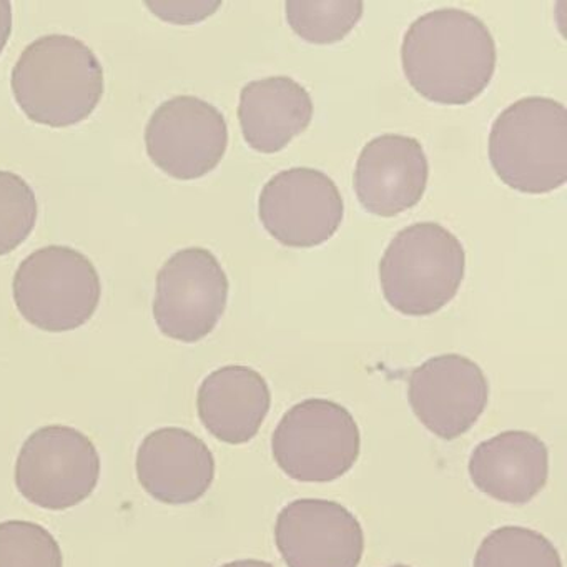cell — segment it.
Segmentation results:
<instances>
[{
    "instance_id": "obj_6",
    "label": "cell",
    "mask_w": 567,
    "mask_h": 567,
    "mask_svg": "<svg viewBox=\"0 0 567 567\" xmlns=\"http://www.w3.org/2000/svg\"><path fill=\"white\" fill-rule=\"evenodd\" d=\"M360 450V430L353 414L323 398L295 404L271 436L275 463L301 483L340 480L354 466Z\"/></svg>"
},
{
    "instance_id": "obj_7",
    "label": "cell",
    "mask_w": 567,
    "mask_h": 567,
    "mask_svg": "<svg viewBox=\"0 0 567 567\" xmlns=\"http://www.w3.org/2000/svg\"><path fill=\"white\" fill-rule=\"evenodd\" d=\"M101 480V456L91 437L65 424L34 431L16 463V486L35 506L65 511L87 499Z\"/></svg>"
},
{
    "instance_id": "obj_11",
    "label": "cell",
    "mask_w": 567,
    "mask_h": 567,
    "mask_svg": "<svg viewBox=\"0 0 567 567\" xmlns=\"http://www.w3.org/2000/svg\"><path fill=\"white\" fill-rule=\"evenodd\" d=\"M408 398L417 420L441 440L451 441L480 420L489 400V383L470 358L440 354L411 371Z\"/></svg>"
},
{
    "instance_id": "obj_8",
    "label": "cell",
    "mask_w": 567,
    "mask_h": 567,
    "mask_svg": "<svg viewBox=\"0 0 567 567\" xmlns=\"http://www.w3.org/2000/svg\"><path fill=\"white\" fill-rule=\"evenodd\" d=\"M228 278L212 251L190 247L157 274L154 318L165 337L195 343L217 327L228 300Z\"/></svg>"
},
{
    "instance_id": "obj_1",
    "label": "cell",
    "mask_w": 567,
    "mask_h": 567,
    "mask_svg": "<svg viewBox=\"0 0 567 567\" xmlns=\"http://www.w3.org/2000/svg\"><path fill=\"white\" fill-rule=\"evenodd\" d=\"M496 61V42L486 24L454 8L417 18L401 45L411 87L443 105H466L480 97L493 79Z\"/></svg>"
},
{
    "instance_id": "obj_17",
    "label": "cell",
    "mask_w": 567,
    "mask_h": 567,
    "mask_svg": "<svg viewBox=\"0 0 567 567\" xmlns=\"http://www.w3.org/2000/svg\"><path fill=\"white\" fill-rule=\"evenodd\" d=\"M313 102L290 78H268L241 89L238 121L245 142L261 154L284 151L310 127Z\"/></svg>"
},
{
    "instance_id": "obj_13",
    "label": "cell",
    "mask_w": 567,
    "mask_h": 567,
    "mask_svg": "<svg viewBox=\"0 0 567 567\" xmlns=\"http://www.w3.org/2000/svg\"><path fill=\"white\" fill-rule=\"evenodd\" d=\"M430 164L420 142L386 134L364 145L354 168L358 200L370 214L394 217L420 204Z\"/></svg>"
},
{
    "instance_id": "obj_20",
    "label": "cell",
    "mask_w": 567,
    "mask_h": 567,
    "mask_svg": "<svg viewBox=\"0 0 567 567\" xmlns=\"http://www.w3.org/2000/svg\"><path fill=\"white\" fill-rule=\"evenodd\" d=\"M0 567H64L55 537L31 520L0 523Z\"/></svg>"
},
{
    "instance_id": "obj_4",
    "label": "cell",
    "mask_w": 567,
    "mask_h": 567,
    "mask_svg": "<svg viewBox=\"0 0 567 567\" xmlns=\"http://www.w3.org/2000/svg\"><path fill=\"white\" fill-rule=\"evenodd\" d=\"M466 254L446 228L421 221L401 230L380 261L384 300L408 317H427L446 307L463 284Z\"/></svg>"
},
{
    "instance_id": "obj_12",
    "label": "cell",
    "mask_w": 567,
    "mask_h": 567,
    "mask_svg": "<svg viewBox=\"0 0 567 567\" xmlns=\"http://www.w3.org/2000/svg\"><path fill=\"white\" fill-rule=\"evenodd\" d=\"M275 543L288 567H358L364 553L360 520L328 499L287 504L275 524Z\"/></svg>"
},
{
    "instance_id": "obj_22",
    "label": "cell",
    "mask_w": 567,
    "mask_h": 567,
    "mask_svg": "<svg viewBox=\"0 0 567 567\" xmlns=\"http://www.w3.org/2000/svg\"><path fill=\"white\" fill-rule=\"evenodd\" d=\"M148 8L155 9L161 18L164 16L174 14L177 12L178 16L188 14V18L192 21H200V19L207 18L212 12L217 11L220 8V2H215V4H207V2H202V4H147Z\"/></svg>"
},
{
    "instance_id": "obj_25",
    "label": "cell",
    "mask_w": 567,
    "mask_h": 567,
    "mask_svg": "<svg viewBox=\"0 0 567 567\" xmlns=\"http://www.w3.org/2000/svg\"><path fill=\"white\" fill-rule=\"evenodd\" d=\"M390 567H410V566H404V564H396V566H390Z\"/></svg>"
},
{
    "instance_id": "obj_19",
    "label": "cell",
    "mask_w": 567,
    "mask_h": 567,
    "mask_svg": "<svg viewBox=\"0 0 567 567\" xmlns=\"http://www.w3.org/2000/svg\"><path fill=\"white\" fill-rule=\"evenodd\" d=\"M285 9L295 34L310 44L328 45L343 41L353 31L363 16L364 4L360 0H290Z\"/></svg>"
},
{
    "instance_id": "obj_9",
    "label": "cell",
    "mask_w": 567,
    "mask_h": 567,
    "mask_svg": "<svg viewBox=\"0 0 567 567\" xmlns=\"http://www.w3.org/2000/svg\"><path fill=\"white\" fill-rule=\"evenodd\" d=\"M337 184L323 172L293 167L271 177L258 200L265 230L285 247L313 248L330 240L343 220Z\"/></svg>"
},
{
    "instance_id": "obj_16",
    "label": "cell",
    "mask_w": 567,
    "mask_h": 567,
    "mask_svg": "<svg viewBox=\"0 0 567 567\" xmlns=\"http://www.w3.org/2000/svg\"><path fill=\"white\" fill-rule=\"evenodd\" d=\"M270 406L271 393L265 378L241 364L218 368L198 390L202 424L221 443L245 444L254 440Z\"/></svg>"
},
{
    "instance_id": "obj_14",
    "label": "cell",
    "mask_w": 567,
    "mask_h": 567,
    "mask_svg": "<svg viewBox=\"0 0 567 567\" xmlns=\"http://www.w3.org/2000/svg\"><path fill=\"white\" fill-rule=\"evenodd\" d=\"M137 477L158 503L190 504L205 496L215 480V457L207 444L184 427L152 431L137 451Z\"/></svg>"
},
{
    "instance_id": "obj_2",
    "label": "cell",
    "mask_w": 567,
    "mask_h": 567,
    "mask_svg": "<svg viewBox=\"0 0 567 567\" xmlns=\"http://www.w3.org/2000/svg\"><path fill=\"white\" fill-rule=\"evenodd\" d=\"M11 84L16 101L31 121L68 127L97 107L104 95V69L84 42L49 34L22 51Z\"/></svg>"
},
{
    "instance_id": "obj_18",
    "label": "cell",
    "mask_w": 567,
    "mask_h": 567,
    "mask_svg": "<svg viewBox=\"0 0 567 567\" xmlns=\"http://www.w3.org/2000/svg\"><path fill=\"white\" fill-rule=\"evenodd\" d=\"M474 567H563V560L553 543L537 530L503 526L484 537Z\"/></svg>"
},
{
    "instance_id": "obj_21",
    "label": "cell",
    "mask_w": 567,
    "mask_h": 567,
    "mask_svg": "<svg viewBox=\"0 0 567 567\" xmlns=\"http://www.w3.org/2000/svg\"><path fill=\"white\" fill-rule=\"evenodd\" d=\"M38 212L31 185L14 172L0 171V255L24 244L34 230Z\"/></svg>"
},
{
    "instance_id": "obj_3",
    "label": "cell",
    "mask_w": 567,
    "mask_h": 567,
    "mask_svg": "<svg viewBox=\"0 0 567 567\" xmlns=\"http://www.w3.org/2000/svg\"><path fill=\"white\" fill-rule=\"evenodd\" d=\"M489 161L501 182L523 194H549L567 181V111L526 97L501 112L489 134Z\"/></svg>"
},
{
    "instance_id": "obj_23",
    "label": "cell",
    "mask_w": 567,
    "mask_h": 567,
    "mask_svg": "<svg viewBox=\"0 0 567 567\" xmlns=\"http://www.w3.org/2000/svg\"><path fill=\"white\" fill-rule=\"evenodd\" d=\"M12 32V4L0 0V52L4 51Z\"/></svg>"
},
{
    "instance_id": "obj_15",
    "label": "cell",
    "mask_w": 567,
    "mask_h": 567,
    "mask_svg": "<svg viewBox=\"0 0 567 567\" xmlns=\"http://www.w3.org/2000/svg\"><path fill=\"white\" fill-rule=\"evenodd\" d=\"M470 477L481 493L507 504H526L549 477V451L527 431H504L471 454Z\"/></svg>"
},
{
    "instance_id": "obj_10",
    "label": "cell",
    "mask_w": 567,
    "mask_h": 567,
    "mask_svg": "<svg viewBox=\"0 0 567 567\" xmlns=\"http://www.w3.org/2000/svg\"><path fill=\"white\" fill-rule=\"evenodd\" d=\"M148 157L181 181L214 171L228 145V127L214 105L194 95H177L158 105L145 128Z\"/></svg>"
},
{
    "instance_id": "obj_5",
    "label": "cell",
    "mask_w": 567,
    "mask_h": 567,
    "mask_svg": "<svg viewBox=\"0 0 567 567\" xmlns=\"http://www.w3.org/2000/svg\"><path fill=\"white\" fill-rule=\"evenodd\" d=\"M12 290L16 307L29 323L61 333L91 320L102 285L91 258L68 245H48L21 261Z\"/></svg>"
},
{
    "instance_id": "obj_24",
    "label": "cell",
    "mask_w": 567,
    "mask_h": 567,
    "mask_svg": "<svg viewBox=\"0 0 567 567\" xmlns=\"http://www.w3.org/2000/svg\"><path fill=\"white\" fill-rule=\"evenodd\" d=\"M221 567H274V564L260 559H241L225 564V566Z\"/></svg>"
}]
</instances>
